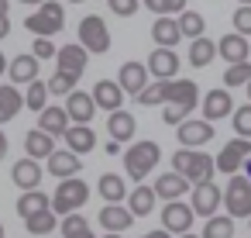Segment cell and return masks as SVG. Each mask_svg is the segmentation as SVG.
Here are the masks:
<instances>
[{
  "mask_svg": "<svg viewBox=\"0 0 251 238\" xmlns=\"http://www.w3.org/2000/svg\"><path fill=\"white\" fill-rule=\"evenodd\" d=\"M172 173L186 176V179L196 186V183H210V179H213L217 162H213V155H206L203 149H200V152H196V149H179V152L172 155Z\"/></svg>",
  "mask_w": 251,
  "mask_h": 238,
  "instance_id": "cell-1",
  "label": "cell"
},
{
  "mask_svg": "<svg viewBox=\"0 0 251 238\" xmlns=\"http://www.w3.org/2000/svg\"><path fill=\"white\" fill-rule=\"evenodd\" d=\"M25 28H28L31 35H38V38H52V35H59V31L66 28V11L55 4V0H45L35 14L25 18Z\"/></svg>",
  "mask_w": 251,
  "mask_h": 238,
  "instance_id": "cell-2",
  "label": "cell"
},
{
  "mask_svg": "<svg viewBox=\"0 0 251 238\" xmlns=\"http://www.w3.org/2000/svg\"><path fill=\"white\" fill-rule=\"evenodd\" d=\"M158 159H162L158 142H138V145H131V149L124 152V173H127L131 179H145V176L158 166Z\"/></svg>",
  "mask_w": 251,
  "mask_h": 238,
  "instance_id": "cell-3",
  "label": "cell"
},
{
  "mask_svg": "<svg viewBox=\"0 0 251 238\" xmlns=\"http://www.w3.org/2000/svg\"><path fill=\"white\" fill-rule=\"evenodd\" d=\"M86 200H90V186H86V179L73 176V179H62V183L55 186V193H52V210L69 217V214H76Z\"/></svg>",
  "mask_w": 251,
  "mask_h": 238,
  "instance_id": "cell-4",
  "label": "cell"
},
{
  "mask_svg": "<svg viewBox=\"0 0 251 238\" xmlns=\"http://www.w3.org/2000/svg\"><path fill=\"white\" fill-rule=\"evenodd\" d=\"M224 207L227 214L237 221V217H251V179L244 173L230 176L227 179V190H224Z\"/></svg>",
  "mask_w": 251,
  "mask_h": 238,
  "instance_id": "cell-5",
  "label": "cell"
},
{
  "mask_svg": "<svg viewBox=\"0 0 251 238\" xmlns=\"http://www.w3.org/2000/svg\"><path fill=\"white\" fill-rule=\"evenodd\" d=\"M251 159V138H230L220 152H217V173H227V176H237L244 169V162Z\"/></svg>",
  "mask_w": 251,
  "mask_h": 238,
  "instance_id": "cell-6",
  "label": "cell"
},
{
  "mask_svg": "<svg viewBox=\"0 0 251 238\" xmlns=\"http://www.w3.org/2000/svg\"><path fill=\"white\" fill-rule=\"evenodd\" d=\"M79 45L86 52H97V56H103L110 49V31H107V25H103L100 14H86L79 21Z\"/></svg>",
  "mask_w": 251,
  "mask_h": 238,
  "instance_id": "cell-7",
  "label": "cell"
},
{
  "mask_svg": "<svg viewBox=\"0 0 251 238\" xmlns=\"http://www.w3.org/2000/svg\"><path fill=\"white\" fill-rule=\"evenodd\" d=\"M220 204H224V190L210 179V183H196L193 186V197H189V207H193V214H200V217H213L217 210H220Z\"/></svg>",
  "mask_w": 251,
  "mask_h": 238,
  "instance_id": "cell-8",
  "label": "cell"
},
{
  "mask_svg": "<svg viewBox=\"0 0 251 238\" xmlns=\"http://www.w3.org/2000/svg\"><path fill=\"white\" fill-rule=\"evenodd\" d=\"M176 135H179V145L182 149H203L210 138H213V124L206 121V118H186L179 128H176Z\"/></svg>",
  "mask_w": 251,
  "mask_h": 238,
  "instance_id": "cell-9",
  "label": "cell"
},
{
  "mask_svg": "<svg viewBox=\"0 0 251 238\" xmlns=\"http://www.w3.org/2000/svg\"><path fill=\"white\" fill-rule=\"evenodd\" d=\"M193 207L189 204H182V200H169L165 207H162V228L169 231V235H186L189 228H193Z\"/></svg>",
  "mask_w": 251,
  "mask_h": 238,
  "instance_id": "cell-10",
  "label": "cell"
},
{
  "mask_svg": "<svg viewBox=\"0 0 251 238\" xmlns=\"http://www.w3.org/2000/svg\"><path fill=\"white\" fill-rule=\"evenodd\" d=\"M86 59H90V52H86L79 42H73V45H62V49H59V56H55V62H59V73H66V76H73V80H79V76L86 73Z\"/></svg>",
  "mask_w": 251,
  "mask_h": 238,
  "instance_id": "cell-11",
  "label": "cell"
},
{
  "mask_svg": "<svg viewBox=\"0 0 251 238\" xmlns=\"http://www.w3.org/2000/svg\"><path fill=\"white\" fill-rule=\"evenodd\" d=\"M148 76H155V80H176V73H179V56H176V49H155L151 56H148Z\"/></svg>",
  "mask_w": 251,
  "mask_h": 238,
  "instance_id": "cell-12",
  "label": "cell"
},
{
  "mask_svg": "<svg viewBox=\"0 0 251 238\" xmlns=\"http://www.w3.org/2000/svg\"><path fill=\"white\" fill-rule=\"evenodd\" d=\"M196 100H200V87L193 80H165V104H176V107L193 111Z\"/></svg>",
  "mask_w": 251,
  "mask_h": 238,
  "instance_id": "cell-13",
  "label": "cell"
},
{
  "mask_svg": "<svg viewBox=\"0 0 251 238\" xmlns=\"http://www.w3.org/2000/svg\"><path fill=\"white\" fill-rule=\"evenodd\" d=\"M217 56L227 62V66H237V62H248V56H251V45H248V38L244 35H224L220 42H217Z\"/></svg>",
  "mask_w": 251,
  "mask_h": 238,
  "instance_id": "cell-14",
  "label": "cell"
},
{
  "mask_svg": "<svg viewBox=\"0 0 251 238\" xmlns=\"http://www.w3.org/2000/svg\"><path fill=\"white\" fill-rule=\"evenodd\" d=\"M117 83H121L124 93L138 97V93L148 87V66H145V62H124L121 73H117Z\"/></svg>",
  "mask_w": 251,
  "mask_h": 238,
  "instance_id": "cell-15",
  "label": "cell"
},
{
  "mask_svg": "<svg viewBox=\"0 0 251 238\" xmlns=\"http://www.w3.org/2000/svg\"><path fill=\"white\" fill-rule=\"evenodd\" d=\"M234 114V100H230V90L224 87V90H210L206 97H203V118L213 124V121H220V118H230Z\"/></svg>",
  "mask_w": 251,
  "mask_h": 238,
  "instance_id": "cell-16",
  "label": "cell"
},
{
  "mask_svg": "<svg viewBox=\"0 0 251 238\" xmlns=\"http://www.w3.org/2000/svg\"><path fill=\"white\" fill-rule=\"evenodd\" d=\"M66 114H69V121H76V124H90V121H93V114H97L93 93L73 90V93L66 97Z\"/></svg>",
  "mask_w": 251,
  "mask_h": 238,
  "instance_id": "cell-17",
  "label": "cell"
},
{
  "mask_svg": "<svg viewBox=\"0 0 251 238\" xmlns=\"http://www.w3.org/2000/svg\"><path fill=\"white\" fill-rule=\"evenodd\" d=\"M49 173L59 176V179H73V176L83 173V162H79L76 152H69V149H55V152L49 155Z\"/></svg>",
  "mask_w": 251,
  "mask_h": 238,
  "instance_id": "cell-18",
  "label": "cell"
},
{
  "mask_svg": "<svg viewBox=\"0 0 251 238\" xmlns=\"http://www.w3.org/2000/svg\"><path fill=\"white\" fill-rule=\"evenodd\" d=\"M131 221H134V214H131L124 204H103V207H100V228H107V231H114V235H124V231L131 228Z\"/></svg>",
  "mask_w": 251,
  "mask_h": 238,
  "instance_id": "cell-19",
  "label": "cell"
},
{
  "mask_svg": "<svg viewBox=\"0 0 251 238\" xmlns=\"http://www.w3.org/2000/svg\"><path fill=\"white\" fill-rule=\"evenodd\" d=\"M93 104L103 107L107 114L121 111V104H124V90H121V83H114V80H100V83L93 87Z\"/></svg>",
  "mask_w": 251,
  "mask_h": 238,
  "instance_id": "cell-20",
  "label": "cell"
},
{
  "mask_svg": "<svg viewBox=\"0 0 251 238\" xmlns=\"http://www.w3.org/2000/svg\"><path fill=\"white\" fill-rule=\"evenodd\" d=\"M189 186H193V183H189L186 176H179V173H162V176L155 179V186H151V190H155V197H158V200H165V204H169V200H179Z\"/></svg>",
  "mask_w": 251,
  "mask_h": 238,
  "instance_id": "cell-21",
  "label": "cell"
},
{
  "mask_svg": "<svg viewBox=\"0 0 251 238\" xmlns=\"http://www.w3.org/2000/svg\"><path fill=\"white\" fill-rule=\"evenodd\" d=\"M42 176H45V173H42V166H38L35 159H18L14 169H11V179H14L25 193H28V190H38Z\"/></svg>",
  "mask_w": 251,
  "mask_h": 238,
  "instance_id": "cell-22",
  "label": "cell"
},
{
  "mask_svg": "<svg viewBox=\"0 0 251 238\" xmlns=\"http://www.w3.org/2000/svg\"><path fill=\"white\" fill-rule=\"evenodd\" d=\"M151 38H155V49H176L182 31H179V21L176 18H155L151 25Z\"/></svg>",
  "mask_w": 251,
  "mask_h": 238,
  "instance_id": "cell-23",
  "label": "cell"
},
{
  "mask_svg": "<svg viewBox=\"0 0 251 238\" xmlns=\"http://www.w3.org/2000/svg\"><path fill=\"white\" fill-rule=\"evenodd\" d=\"M69 114H66V107H45L42 114H38V128L45 131V135H52V138H62L66 131H69Z\"/></svg>",
  "mask_w": 251,
  "mask_h": 238,
  "instance_id": "cell-24",
  "label": "cell"
},
{
  "mask_svg": "<svg viewBox=\"0 0 251 238\" xmlns=\"http://www.w3.org/2000/svg\"><path fill=\"white\" fill-rule=\"evenodd\" d=\"M134 131H138V121H134L127 111H114V114L107 118V135H110V142H131Z\"/></svg>",
  "mask_w": 251,
  "mask_h": 238,
  "instance_id": "cell-25",
  "label": "cell"
},
{
  "mask_svg": "<svg viewBox=\"0 0 251 238\" xmlns=\"http://www.w3.org/2000/svg\"><path fill=\"white\" fill-rule=\"evenodd\" d=\"M62 138H66L69 152H76V155H86L90 149H97V135H93L90 124H69V131Z\"/></svg>",
  "mask_w": 251,
  "mask_h": 238,
  "instance_id": "cell-26",
  "label": "cell"
},
{
  "mask_svg": "<svg viewBox=\"0 0 251 238\" xmlns=\"http://www.w3.org/2000/svg\"><path fill=\"white\" fill-rule=\"evenodd\" d=\"M25 152H28V159H49L52 152H55V138L52 135H45L42 128H31L28 135H25Z\"/></svg>",
  "mask_w": 251,
  "mask_h": 238,
  "instance_id": "cell-27",
  "label": "cell"
},
{
  "mask_svg": "<svg viewBox=\"0 0 251 238\" xmlns=\"http://www.w3.org/2000/svg\"><path fill=\"white\" fill-rule=\"evenodd\" d=\"M97 190H100V197H103L107 204L127 200V183H124V176H117V173H103L100 183H97Z\"/></svg>",
  "mask_w": 251,
  "mask_h": 238,
  "instance_id": "cell-28",
  "label": "cell"
},
{
  "mask_svg": "<svg viewBox=\"0 0 251 238\" xmlns=\"http://www.w3.org/2000/svg\"><path fill=\"white\" fill-rule=\"evenodd\" d=\"M42 210H52V200H49L42 190L21 193V200H18V217H21V221H28V217H35V214H42Z\"/></svg>",
  "mask_w": 251,
  "mask_h": 238,
  "instance_id": "cell-29",
  "label": "cell"
},
{
  "mask_svg": "<svg viewBox=\"0 0 251 238\" xmlns=\"http://www.w3.org/2000/svg\"><path fill=\"white\" fill-rule=\"evenodd\" d=\"M7 73H11V80L14 83H35L38 80V59L28 52V56H18L11 66H7Z\"/></svg>",
  "mask_w": 251,
  "mask_h": 238,
  "instance_id": "cell-30",
  "label": "cell"
},
{
  "mask_svg": "<svg viewBox=\"0 0 251 238\" xmlns=\"http://www.w3.org/2000/svg\"><path fill=\"white\" fill-rule=\"evenodd\" d=\"M155 190L151 186H134L131 190V200H127V210L134 214V217H145V214H151L155 210Z\"/></svg>",
  "mask_w": 251,
  "mask_h": 238,
  "instance_id": "cell-31",
  "label": "cell"
},
{
  "mask_svg": "<svg viewBox=\"0 0 251 238\" xmlns=\"http://www.w3.org/2000/svg\"><path fill=\"white\" fill-rule=\"evenodd\" d=\"M234 217L230 214H213V217H206V224H203V231H200V238H234Z\"/></svg>",
  "mask_w": 251,
  "mask_h": 238,
  "instance_id": "cell-32",
  "label": "cell"
},
{
  "mask_svg": "<svg viewBox=\"0 0 251 238\" xmlns=\"http://www.w3.org/2000/svg\"><path fill=\"white\" fill-rule=\"evenodd\" d=\"M213 56H217V42H210L206 35H203V38H196V42H189V66L203 69V66H210V62H213Z\"/></svg>",
  "mask_w": 251,
  "mask_h": 238,
  "instance_id": "cell-33",
  "label": "cell"
},
{
  "mask_svg": "<svg viewBox=\"0 0 251 238\" xmlns=\"http://www.w3.org/2000/svg\"><path fill=\"white\" fill-rule=\"evenodd\" d=\"M21 104H25V97H21L18 87H0V124L11 121V118H18Z\"/></svg>",
  "mask_w": 251,
  "mask_h": 238,
  "instance_id": "cell-34",
  "label": "cell"
},
{
  "mask_svg": "<svg viewBox=\"0 0 251 238\" xmlns=\"http://www.w3.org/2000/svg\"><path fill=\"white\" fill-rule=\"evenodd\" d=\"M179 31H182V38H203V31H206V21H203V14H196V11H182L179 18Z\"/></svg>",
  "mask_w": 251,
  "mask_h": 238,
  "instance_id": "cell-35",
  "label": "cell"
},
{
  "mask_svg": "<svg viewBox=\"0 0 251 238\" xmlns=\"http://www.w3.org/2000/svg\"><path fill=\"white\" fill-rule=\"evenodd\" d=\"M59 228H62V238H97L93 228H90V221L83 214H69Z\"/></svg>",
  "mask_w": 251,
  "mask_h": 238,
  "instance_id": "cell-36",
  "label": "cell"
},
{
  "mask_svg": "<svg viewBox=\"0 0 251 238\" xmlns=\"http://www.w3.org/2000/svg\"><path fill=\"white\" fill-rule=\"evenodd\" d=\"M45 104H49V83L35 80V83L28 87V93H25V107H28V111H35V114H42V111H45Z\"/></svg>",
  "mask_w": 251,
  "mask_h": 238,
  "instance_id": "cell-37",
  "label": "cell"
},
{
  "mask_svg": "<svg viewBox=\"0 0 251 238\" xmlns=\"http://www.w3.org/2000/svg\"><path fill=\"white\" fill-rule=\"evenodd\" d=\"M248 83H251V62L227 66V73H224V87L227 90H237V87H248Z\"/></svg>",
  "mask_w": 251,
  "mask_h": 238,
  "instance_id": "cell-38",
  "label": "cell"
},
{
  "mask_svg": "<svg viewBox=\"0 0 251 238\" xmlns=\"http://www.w3.org/2000/svg\"><path fill=\"white\" fill-rule=\"evenodd\" d=\"M138 104H145V107H165V83L162 80H155V83H148L141 93H138Z\"/></svg>",
  "mask_w": 251,
  "mask_h": 238,
  "instance_id": "cell-39",
  "label": "cell"
},
{
  "mask_svg": "<svg viewBox=\"0 0 251 238\" xmlns=\"http://www.w3.org/2000/svg\"><path fill=\"white\" fill-rule=\"evenodd\" d=\"M25 224H28V231H31V235H49V231H55V228H59V224H55V210H42V214L28 217Z\"/></svg>",
  "mask_w": 251,
  "mask_h": 238,
  "instance_id": "cell-40",
  "label": "cell"
},
{
  "mask_svg": "<svg viewBox=\"0 0 251 238\" xmlns=\"http://www.w3.org/2000/svg\"><path fill=\"white\" fill-rule=\"evenodd\" d=\"M230 124H234L237 138H251V104H244V107H234V114H230Z\"/></svg>",
  "mask_w": 251,
  "mask_h": 238,
  "instance_id": "cell-41",
  "label": "cell"
},
{
  "mask_svg": "<svg viewBox=\"0 0 251 238\" xmlns=\"http://www.w3.org/2000/svg\"><path fill=\"white\" fill-rule=\"evenodd\" d=\"M76 83H79V80H73V76H66V73H55V76L49 80V93H62V97H69V93L76 90Z\"/></svg>",
  "mask_w": 251,
  "mask_h": 238,
  "instance_id": "cell-42",
  "label": "cell"
},
{
  "mask_svg": "<svg viewBox=\"0 0 251 238\" xmlns=\"http://www.w3.org/2000/svg\"><path fill=\"white\" fill-rule=\"evenodd\" d=\"M234 31H237V35H244V38L251 35V4H244V7H237V11H234Z\"/></svg>",
  "mask_w": 251,
  "mask_h": 238,
  "instance_id": "cell-43",
  "label": "cell"
},
{
  "mask_svg": "<svg viewBox=\"0 0 251 238\" xmlns=\"http://www.w3.org/2000/svg\"><path fill=\"white\" fill-rule=\"evenodd\" d=\"M186 118H189V111H186V107H176V104H165V107H162V121H165L169 128H172V124L179 128Z\"/></svg>",
  "mask_w": 251,
  "mask_h": 238,
  "instance_id": "cell-44",
  "label": "cell"
},
{
  "mask_svg": "<svg viewBox=\"0 0 251 238\" xmlns=\"http://www.w3.org/2000/svg\"><path fill=\"white\" fill-rule=\"evenodd\" d=\"M31 56L42 62V59H55V56H59V49L52 45V38H35V49H31Z\"/></svg>",
  "mask_w": 251,
  "mask_h": 238,
  "instance_id": "cell-45",
  "label": "cell"
},
{
  "mask_svg": "<svg viewBox=\"0 0 251 238\" xmlns=\"http://www.w3.org/2000/svg\"><path fill=\"white\" fill-rule=\"evenodd\" d=\"M107 7H110L117 18H131L141 4H138V0H107Z\"/></svg>",
  "mask_w": 251,
  "mask_h": 238,
  "instance_id": "cell-46",
  "label": "cell"
},
{
  "mask_svg": "<svg viewBox=\"0 0 251 238\" xmlns=\"http://www.w3.org/2000/svg\"><path fill=\"white\" fill-rule=\"evenodd\" d=\"M145 7L155 14V18H172L169 14V4H165V0H145Z\"/></svg>",
  "mask_w": 251,
  "mask_h": 238,
  "instance_id": "cell-47",
  "label": "cell"
},
{
  "mask_svg": "<svg viewBox=\"0 0 251 238\" xmlns=\"http://www.w3.org/2000/svg\"><path fill=\"white\" fill-rule=\"evenodd\" d=\"M169 4V14H182L186 11V0H165Z\"/></svg>",
  "mask_w": 251,
  "mask_h": 238,
  "instance_id": "cell-48",
  "label": "cell"
},
{
  "mask_svg": "<svg viewBox=\"0 0 251 238\" xmlns=\"http://www.w3.org/2000/svg\"><path fill=\"white\" fill-rule=\"evenodd\" d=\"M11 35V21H7V14H0V38H7Z\"/></svg>",
  "mask_w": 251,
  "mask_h": 238,
  "instance_id": "cell-49",
  "label": "cell"
},
{
  "mask_svg": "<svg viewBox=\"0 0 251 238\" xmlns=\"http://www.w3.org/2000/svg\"><path fill=\"white\" fill-rule=\"evenodd\" d=\"M145 238H172V235H169V231H165V228H155V231H148V235H145Z\"/></svg>",
  "mask_w": 251,
  "mask_h": 238,
  "instance_id": "cell-50",
  "label": "cell"
},
{
  "mask_svg": "<svg viewBox=\"0 0 251 238\" xmlns=\"http://www.w3.org/2000/svg\"><path fill=\"white\" fill-rule=\"evenodd\" d=\"M4 155H7V135L0 131V159H4Z\"/></svg>",
  "mask_w": 251,
  "mask_h": 238,
  "instance_id": "cell-51",
  "label": "cell"
},
{
  "mask_svg": "<svg viewBox=\"0 0 251 238\" xmlns=\"http://www.w3.org/2000/svg\"><path fill=\"white\" fill-rule=\"evenodd\" d=\"M7 66H11V62H7V56L0 52V73H7Z\"/></svg>",
  "mask_w": 251,
  "mask_h": 238,
  "instance_id": "cell-52",
  "label": "cell"
},
{
  "mask_svg": "<svg viewBox=\"0 0 251 238\" xmlns=\"http://www.w3.org/2000/svg\"><path fill=\"white\" fill-rule=\"evenodd\" d=\"M21 4H28V7H42L45 0H21Z\"/></svg>",
  "mask_w": 251,
  "mask_h": 238,
  "instance_id": "cell-53",
  "label": "cell"
},
{
  "mask_svg": "<svg viewBox=\"0 0 251 238\" xmlns=\"http://www.w3.org/2000/svg\"><path fill=\"white\" fill-rule=\"evenodd\" d=\"M244 176H248V179H251V159H248V162H244Z\"/></svg>",
  "mask_w": 251,
  "mask_h": 238,
  "instance_id": "cell-54",
  "label": "cell"
},
{
  "mask_svg": "<svg viewBox=\"0 0 251 238\" xmlns=\"http://www.w3.org/2000/svg\"><path fill=\"white\" fill-rule=\"evenodd\" d=\"M0 14H7V0H0Z\"/></svg>",
  "mask_w": 251,
  "mask_h": 238,
  "instance_id": "cell-55",
  "label": "cell"
},
{
  "mask_svg": "<svg viewBox=\"0 0 251 238\" xmlns=\"http://www.w3.org/2000/svg\"><path fill=\"white\" fill-rule=\"evenodd\" d=\"M103 238H124V235H114V231H107V235H103Z\"/></svg>",
  "mask_w": 251,
  "mask_h": 238,
  "instance_id": "cell-56",
  "label": "cell"
},
{
  "mask_svg": "<svg viewBox=\"0 0 251 238\" xmlns=\"http://www.w3.org/2000/svg\"><path fill=\"white\" fill-rule=\"evenodd\" d=\"M179 238H200V235H193V231H186V235H179Z\"/></svg>",
  "mask_w": 251,
  "mask_h": 238,
  "instance_id": "cell-57",
  "label": "cell"
},
{
  "mask_svg": "<svg viewBox=\"0 0 251 238\" xmlns=\"http://www.w3.org/2000/svg\"><path fill=\"white\" fill-rule=\"evenodd\" d=\"M248 104H251V83H248Z\"/></svg>",
  "mask_w": 251,
  "mask_h": 238,
  "instance_id": "cell-58",
  "label": "cell"
},
{
  "mask_svg": "<svg viewBox=\"0 0 251 238\" xmlns=\"http://www.w3.org/2000/svg\"><path fill=\"white\" fill-rule=\"evenodd\" d=\"M237 4H241V7H244V4H251V0H237Z\"/></svg>",
  "mask_w": 251,
  "mask_h": 238,
  "instance_id": "cell-59",
  "label": "cell"
},
{
  "mask_svg": "<svg viewBox=\"0 0 251 238\" xmlns=\"http://www.w3.org/2000/svg\"><path fill=\"white\" fill-rule=\"evenodd\" d=\"M69 4H83V0H69Z\"/></svg>",
  "mask_w": 251,
  "mask_h": 238,
  "instance_id": "cell-60",
  "label": "cell"
},
{
  "mask_svg": "<svg viewBox=\"0 0 251 238\" xmlns=\"http://www.w3.org/2000/svg\"><path fill=\"white\" fill-rule=\"evenodd\" d=\"M0 238H4V224H0Z\"/></svg>",
  "mask_w": 251,
  "mask_h": 238,
  "instance_id": "cell-61",
  "label": "cell"
},
{
  "mask_svg": "<svg viewBox=\"0 0 251 238\" xmlns=\"http://www.w3.org/2000/svg\"><path fill=\"white\" fill-rule=\"evenodd\" d=\"M248 228H251V217H248Z\"/></svg>",
  "mask_w": 251,
  "mask_h": 238,
  "instance_id": "cell-62",
  "label": "cell"
},
{
  "mask_svg": "<svg viewBox=\"0 0 251 238\" xmlns=\"http://www.w3.org/2000/svg\"><path fill=\"white\" fill-rule=\"evenodd\" d=\"M141 238H145V235H141Z\"/></svg>",
  "mask_w": 251,
  "mask_h": 238,
  "instance_id": "cell-63",
  "label": "cell"
}]
</instances>
